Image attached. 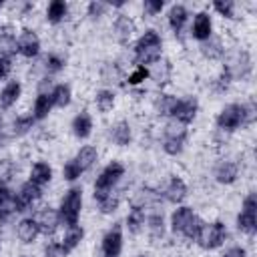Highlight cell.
Returning a JSON list of instances; mask_svg holds the SVG:
<instances>
[{"label":"cell","mask_w":257,"mask_h":257,"mask_svg":"<svg viewBox=\"0 0 257 257\" xmlns=\"http://www.w3.org/2000/svg\"><path fill=\"white\" fill-rule=\"evenodd\" d=\"M161 56H163V38H161V34L155 28L145 30L137 38L135 48H133V58H135L137 66H147L149 68V64L161 62Z\"/></svg>","instance_id":"obj_3"},{"label":"cell","mask_w":257,"mask_h":257,"mask_svg":"<svg viewBox=\"0 0 257 257\" xmlns=\"http://www.w3.org/2000/svg\"><path fill=\"white\" fill-rule=\"evenodd\" d=\"M40 48H42V44H40V38L34 30L24 28V30L18 32V36H16V54H20L24 58H36L40 54Z\"/></svg>","instance_id":"obj_10"},{"label":"cell","mask_w":257,"mask_h":257,"mask_svg":"<svg viewBox=\"0 0 257 257\" xmlns=\"http://www.w3.org/2000/svg\"><path fill=\"white\" fill-rule=\"evenodd\" d=\"M253 118H255V106L253 104L229 102L219 110L215 124L221 133H235L237 128L253 122Z\"/></svg>","instance_id":"obj_1"},{"label":"cell","mask_w":257,"mask_h":257,"mask_svg":"<svg viewBox=\"0 0 257 257\" xmlns=\"http://www.w3.org/2000/svg\"><path fill=\"white\" fill-rule=\"evenodd\" d=\"M213 177L219 185H233L239 179V163H235L233 159H223L215 165Z\"/></svg>","instance_id":"obj_14"},{"label":"cell","mask_w":257,"mask_h":257,"mask_svg":"<svg viewBox=\"0 0 257 257\" xmlns=\"http://www.w3.org/2000/svg\"><path fill=\"white\" fill-rule=\"evenodd\" d=\"M199 112V100L195 96H185V98H177L175 106H173V112H171V118L189 126L195 116Z\"/></svg>","instance_id":"obj_11"},{"label":"cell","mask_w":257,"mask_h":257,"mask_svg":"<svg viewBox=\"0 0 257 257\" xmlns=\"http://www.w3.org/2000/svg\"><path fill=\"white\" fill-rule=\"evenodd\" d=\"M231 82H233V76H231V72L223 66V70H221L219 76L215 78V90H217V92H225Z\"/></svg>","instance_id":"obj_44"},{"label":"cell","mask_w":257,"mask_h":257,"mask_svg":"<svg viewBox=\"0 0 257 257\" xmlns=\"http://www.w3.org/2000/svg\"><path fill=\"white\" fill-rule=\"evenodd\" d=\"M227 235L229 233H227V227L223 221H211V223H203L195 243L203 251H215L227 241Z\"/></svg>","instance_id":"obj_5"},{"label":"cell","mask_w":257,"mask_h":257,"mask_svg":"<svg viewBox=\"0 0 257 257\" xmlns=\"http://www.w3.org/2000/svg\"><path fill=\"white\" fill-rule=\"evenodd\" d=\"M187 137H189V131L185 124L177 122V120H169L163 128V151L171 157H177L183 153L185 149V143H187Z\"/></svg>","instance_id":"obj_6"},{"label":"cell","mask_w":257,"mask_h":257,"mask_svg":"<svg viewBox=\"0 0 257 257\" xmlns=\"http://www.w3.org/2000/svg\"><path fill=\"white\" fill-rule=\"evenodd\" d=\"M114 102H116V96H114V92H112L110 88H100V90L94 94V104H96V108H98L102 114L110 112V110L114 108Z\"/></svg>","instance_id":"obj_36"},{"label":"cell","mask_w":257,"mask_h":257,"mask_svg":"<svg viewBox=\"0 0 257 257\" xmlns=\"http://www.w3.org/2000/svg\"><path fill=\"white\" fill-rule=\"evenodd\" d=\"M56 211H58V217H60V225H64L66 229L78 225L80 211H82V189L80 187H70L64 193V197L60 201V207Z\"/></svg>","instance_id":"obj_4"},{"label":"cell","mask_w":257,"mask_h":257,"mask_svg":"<svg viewBox=\"0 0 257 257\" xmlns=\"http://www.w3.org/2000/svg\"><path fill=\"white\" fill-rule=\"evenodd\" d=\"M201 54H203L205 58H209V60H219V58H223V54H225V46H223L221 38L211 36L209 40L201 42Z\"/></svg>","instance_id":"obj_33"},{"label":"cell","mask_w":257,"mask_h":257,"mask_svg":"<svg viewBox=\"0 0 257 257\" xmlns=\"http://www.w3.org/2000/svg\"><path fill=\"white\" fill-rule=\"evenodd\" d=\"M137 32V22L128 14H118L112 22V34L118 44H126Z\"/></svg>","instance_id":"obj_13"},{"label":"cell","mask_w":257,"mask_h":257,"mask_svg":"<svg viewBox=\"0 0 257 257\" xmlns=\"http://www.w3.org/2000/svg\"><path fill=\"white\" fill-rule=\"evenodd\" d=\"M22 96V82L20 80H8L0 90V108L8 110L12 108Z\"/></svg>","instance_id":"obj_20"},{"label":"cell","mask_w":257,"mask_h":257,"mask_svg":"<svg viewBox=\"0 0 257 257\" xmlns=\"http://www.w3.org/2000/svg\"><path fill=\"white\" fill-rule=\"evenodd\" d=\"M50 94H52V102H54L56 108H66L70 104V100H72V88L66 82L54 84L50 88Z\"/></svg>","instance_id":"obj_31"},{"label":"cell","mask_w":257,"mask_h":257,"mask_svg":"<svg viewBox=\"0 0 257 257\" xmlns=\"http://www.w3.org/2000/svg\"><path fill=\"white\" fill-rule=\"evenodd\" d=\"M14 197H16L18 213H22V211H26L28 207H32L36 201H40V197H42V187H38V185L26 181V183H22V185L18 187V193H14Z\"/></svg>","instance_id":"obj_12"},{"label":"cell","mask_w":257,"mask_h":257,"mask_svg":"<svg viewBox=\"0 0 257 257\" xmlns=\"http://www.w3.org/2000/svg\"><path fill=\"white\" fill-rule=\"evenodd\" d=\"M42 257H68V253L60 243L50 241V243H46V247L42 251Z\"/></svg>","instance_id":"obj_45"},{"label":"cell","mask_w":257,"mask_h":257,"mask_svg":"<svg viewBox=\"0 0 257 257\" xmlns=\"http://www.w3.org/2000/svg\"><path fill=\"white\" fill-rule=\"evenodd\" d=\"M54 108V102H52V94L50 90H44V92H38L36 98H34V104H32V116L34 120H42L50 114V110Z\"/></svg>","instance_id":"obj_26"},{"label":"cell","mask_w":257,"mask_h":257,"mask_svg":"<svg viewBox=\"0 0 257 257\" xmlns=\"http://www.w3.org/2000/svg\"><path fill=\"white\" fill-rule=\"evenodd\" d=\"M70 128H72V135H74L76 139H80V141L88 139V137L92 135V128H94L92 116H90L86 110H80V112H78V114L72 118Z\"/></svg>","instance_id":"obj_22"},{"label":"cell","mask_w":257,"mask_h":257,"mask_svg":"<svg viewBox=\"0 0 257 257\" xmlns=\"http://www.w3.org/2000/svg\"><path fill=\"white\" fill-rule=\"evenodd\" d=\"M187 195H189L187 183H185L181 177H177V175H173V177L169 179L167 187L163 189V197H165L169 203H173V205H181V203L187 199Z\"/></svg>","instance_id":"obj_18"},{"label":"cell","mask_w":257,"mask_h":257,"mask_svg":"<svg viewBox=\"0 0 257 257\" xmlns=\"http://www.w3.org/2000/svg\"><path fill=\"white\" fill-rule=\"evenodd\" d=\"M34 122H36V120H34L32 114H20V116H16V118L12 120V124H10L12 135H14V137H24V135H28V133L32 131Z\"/></svg>","instance_id":"obj_37"},{"label":"cell","mask_w":257,"mask_h":257,"mask_svg":"<svg viewBox=\"0 0 257 257\" xmlns=\"http://www.w3.org/2000/svg\"><path fill=\"white\" fill-rule=\"evenodd\" d=\"M72 161L78 165V169L84 173V171H88L96 161H98V151H96V147H92V145H84V147H80L78 151H76V155L72 157Z\"/></svg>","instance_id":"obj_30"},{"label":"cell","mask_w":257,"mask_h":257,"mask_svg":"<svg viewBox=\"0 0 257 257\" xmlns=\"http://www.w3.org/2000/svg\"><path fill=\"white\" fill-rule=\"evenodd\" d=\"M149 76H151V70H149L147 66H135V70L126 76V84H128V86H139V84H143Z\"/></svg>","instance_id":"obj_41"},{"label":"cell","mask_w":257,"mask_h":257,"mask_svg":"<svg viewBox=\"0 0 257 257\" xmlns=\"http://www.w3.org/2000/svg\"><path fill=\"white\" fill-rule=\"evenodd\" d=\"M82 239H84V229H82L80 225H74V227H68V229H66V233H64V237H62L60 245L66 249V253H70V251H74V249L82 243Z\"/></svg>","instance_id":"obj_34"},{"label":"cell","mask_w":257,"mask_h":257,"mask_svg":"<svg viewBox=\"0 0 257 257\" xmlns=\"http://www.w3.org/2000/svg\"><path fill=\"white\" fill-rule=\"evenodd\" d=\"M203 219L193 211V207L187 205H179L169 219V227L175 235H179L181 239H185L187 243H195L201 227H203Z\"/></svg>","instance_id":"obj_2"},{"label":"cell","mask_w":257,"mask_h":257,"mask_svg":"<svg viewBox=\"0 0 257 257\" xmlns=\"http://www.w3.org/2000/svg\"><path fill=\"white\" fill-rule=\"evenodd\" d=\"M124 173H126V169H124V165L120 161H110L98 173V177L94 181V193H108V191H112L120 183Z\"/></svg>","instance_id":"obj_8"},{"label":"cell","mask_w":257,"mask_h":257,"mask_svg":"<svg viewBox=\"0 0 257 257\" xmlns=\"http://www.w3.org/2000/svg\"><path fill=\"white\" fill-rule=\"evenodd\" d=\"M122 243H124L122 227H120V223H114V225L102 235V241H100V255H102V257H120V253H122Z\"/></svg>","instance_id":"obj_9"},{"label":"cell","mask_w":257,"mask_h":257,"mask_svg":"<svg viewBox=\"0 0 257 257\" xmlns=\"http://www.w3.org/2000/svg\"><path fill=\"white\" fill-rule=\"evenodd\" d=\"M235 2L233 0H215L213 2V10L219 12V16L223 18H235Z\"/></svg>","instance_id":"obj_40"},{"label":"cell","mask_w":257,"mask_h":257,"mask_svg":"<svg viewBox=\"0 0 257 257\" xmlns=\"http://www.w3.org/2000/svg\"><path fill=\"white\" fill-rule=\"evenodd\" d=\"M187 20H189V12H187V8H185L183 4H173V6L169 8V12H167V22H169V26H171V30H173L175 34H181V32H183Z\"/></svg>","instance_id":"obj_25"},{"label":"cell","mask_w":257,"mask_h":257,"mask_svg":"<svg viewBox=\"0 0 257 257\" xmlns=\"http://www.w3.org/2000/svg\"><path fill=\"white\" fill-rule=\"evenodd\" d=\"M145 227H147V231H149V239H151V243H159V241L165 239V231H167V227H165V217H163V213L155 211V213L147 215V223H145Z\"/></svg>","instance_id":"obj_23"},{"label":"cell","mask_w":257,"mask_h":257,"mask_svg":"<svg viewBox=\"0 0 257 257\" xmlns=\"http://www.w3.org/2000/svg\"><path fill=\"white\" fill-rule=\"evenodd\" d=\"M12 70V58L0 56V80H4Z\"/></svg>","instance_id":"obj_49"},{"label":"cell","mask_w":257,"mask_h":257,"mask_svg":"<svg viewBox=\"0 0 257 257\" xmlns=\"http://www.w3.org/2000/svg\"><path fill=\"white\" fill-rule=\"evenodd\" d=\"M110 8V4H106V2H100V0H92L88 6H86V16H90L92 20L94 18H100V16H104V12Z\"/></svg>","instance_id":"obj_43"},{"label":"cell","mask_w":257,"mask_h":257,"mask_svg":"<svg viewBox=\"0 0 257 257\" xmlns=\"http://www.w3.org/2000/svg\"><path fill=\"white\" fill-rule=\"evenodd\" d=\"M108 137L110 141L116 145V147H128L131 141H133V128L126 120H116L110 131H108Z\"/></svg>","instance_id":"obj_24"},{"label":"cell","mask_w":257,"mask_h":257,"mask_svg":"<svg viewBox=\"0 0 257 257\" xmlns=\"http://www.w3.org/2000/svg\"><path fill=\"white\" fill-rule=\"evenodd\" d=\"M223 66L231 72L233 80H237V78H245V76L251 72V56H249L247 50H237L235 56H233L229 62H225Z\"/></svg>","instance_id":"obj_16"},{"label":"cell","mask_w":257,"mask_h":257,"mask_svg":"<svg viewBox=\"0 0 257 257\" xmlns=\"http://www.w3.org/2000/svg\"><path fill=\"white\" fill-rule=\"evenodd\" d=\"M80 175H82V171L78 169V165H76L72 159L64 163V167H62V179H64V181H68V183H74V181H76Z\"/></svg>","instance_id":"obj_42"},{"label":"cell","mask_w":257,"mask_h":257,"mask_svg":"<svg viewBox=\"0 0 257 257\" xmlns=\"http://www.w3.org/2000/svg\"><path fill=\"white\" fill-rule=\"evenodd\" d=\"M235 225L243 235H255L257 231V195L255 193L245 195L241 203V211L235 219Z\"/></svg>","instance_id":"obj_7"},{"label":"cell","mask_w":257,"mask_h":257,"mask_svg":"<svg viewBox=\"0 0 257 257\" xmlns=\"http://www.w3.org/2000/svg\"><path fill=\"white\" fill-rule=\"evenodd\" d=\"M191 36L199 42H205L213 36V20H211L209 12L201 10V12L195 14L193 24H191Z\"/></svg>","instance_id":"obj_15"},{"label":"cell","mask_w":257,"mask_h":257,"mask_svg":"<svg viewBox=\"0 0 257 257\" xmlns=\"http://www.w3.org/2000/svg\"><path fill=\"white\" fill-rule=\"evenodd\" d=\"M28 181L38 185V187H44L52 181V167L44 161H36L32 167H30V173H28Z\"/></svg>","instance_id":"obj_27"},{"label":"cell","mask_w":257,"mask_h":257,"mask_svg":"<svg viewBox=\"0 0 257 257\" xmlns=\"http://www.w3.org/2000/svg\"><path fill=\"white\" fill-rule=\"evenodd\" d=\"M120 78V72L116 68V64H106L102 68V82H116Z\"/></svg>","instance_id":"obj_47"},{"label":"cell","mask_w":257,"mask_h":257,"mask_svg":"<svg viewBox=\"0 0 257 257\" xmlns=\"http://www.w3.org/2000/svg\"><path fill=\"white\" fill-rule=\"evenodd\" d=\"M126 229L131 235H139L143 229H145V223H147V213H145V207H139V205H133L131 211L126 213Z\"/></svg>","instance_id":"obj_28"},{"label":"cell","mask_w":257,"mask_h":257,"mask_svg":"<svg viewBox=\"0 0 257 257\" xmlns=\"http://www.w3.org/2000/svg\"><path fill=\"white\" fill-rule=\"evenodd\" d=\"M163 8H165V2L163 0H145L143 2V12L147 16H157V14H161Z\"/></svg>","instance_id":"obj_46"},{"label":"cell","mask_w":257,"mask_h":257,"mask_svg":"<svg viewBox=\"0 0 257 257\" xmlns=\"http://www.w3.org/2000/svg\"><path fill=\"white\" fill-rule=\"evenodd\" d=\"M14 213H18L16 197H14L12 189L4 181H0V223L8 221Z\"/></svg>","instance_id":"obj_19"},{"label":"cell","mask_w":257,"mask_h":257,"mask_svg":"<svg viewBox=\"0 0 257 257\" xmlns=\"http://www.w3.org/2000/svg\"><path fill=\"white\" fill-rule=\"evenodd\" d=\"M34 219H36V223H38L40 233H42V235H46V237L54 235V233L58 231V227H60L58 211H56V209H52V207H44V209H40V211H38V215H36Z\"/></svg>","instance_id":"obj_17"},{"label":"cell","mask_w":257,"mask_h":257,"mask_svg":"<svg viewBox=\"0 0 257 257\" xmlns=\"http://www.w3.org/2000/svg\"><path fill=\"white\" fill-rule=\"evenodd\" d=\"M64 66H66V60H64L60 54H56V52L46 54V58H44V68H46L48 74H56V72L64 70Z\"/></svg>","instance_id":"obj_39"},{"label":"cell","mask_w":257,"mask_h":257,"mask_svg":"<svg viewBox=\"0 0 257 257\" xmlns=\"http://www.w3.org/2000/svg\"><path fill=\"white\" fill-rule=\"evenodd\" d=\"M135 257H151V255H147V253H139V255H135Z\"/></svg>","instance_id":"obj_51"},{"label":"cell","mask_w":257,"mask_h":257,"mask_svg":"<svg viewBox=\"0 0 257 257\" xmlns=\"http://www.w3.org/2000/svg\"><path fill=\"white\" fill-rule=\"evenodd\" d=\"M2 135H4V118L0 116V137H2Z\"/></svg>","instance_id":"obj_50"},{"label":"cell","mask_w":257,"mask_h":257,"mask_svg":"<svg viewBox=\"0 0 257 257\" xmlns=\"http://www.w3.org/2000/svg\"><path fill=\"white\" fill-rule=\"evenodd\" d=\"M171 72H173V66H171V62H167V60H163V62H157L155 64V68L151 70V76L149 78H153L157 84H167L169 80H171Z\"/></svg>","instance_id":"obj_38"},{"label":"cell","mask_w":257,"mask_h":257,"mask_svg":"<svg viewBox=\"0 0 257 257\" xmlns=\"http://www.w3.org/2000/svg\"><path fill=\"white\" fill-rule=\"evenodd\" d=\"M175 102H177V96L167 94V92H161V94L155 96L153 106H155V112H157L159 116H167V118H171V112H173Z\"/></svg>","instance_id":"obj_35"},{"label":"cell","mask_w":257,"mask_h":257,"mask_svg":"<svg viewBox=\"0 0 257 257\" xmlns=\"http://www.w3.org/2000/svg\"><path fill=\"white\" fill-rule=\"evenodd\" d=\"M92 197H94L96 207H98V211H100L102 215L114 213V211L118 209V205H120V197H118V193H114V191H108V193H92Z\"/></svg>","instance_id":"obj_29"},{"label":"cell","mask_w":257,"mask_h":257,"mask_svg":"<svg viewBox=\"0 0 257 257\" xmlns=\"http://www.w3.org/2000/svg\"><path fill=\"white\" fill-rule=\"evenodd\" d=\"M2 8H4V2H2V0H0V10H2Z\"/></svg>","instance_id":"obj_52"},{"label":"cell","mask_w":257,"mask_h":257,"mask_svg":"<svg viewBox=\"0 0 257 257\" xmlns=\"http://www.w3.org/2000/svg\"><path fill=\"white\" fill-rule=\"evenodd\" d=\"M68 16V4L64 0H52L46 6V20L50 24H60Z\"/></svg>","instance_id":"obj_32"},{"label":"cell","mask_w":257,"mask_h":257,"mask_svg":"<svg viewBox=\"0 0 257 257\" xmlns=\"http://www.w3.org/2000/svg\"><path fill=\"white\" fill-rule=\"evenodd\" d=\"M221 257H247V249L241 245H233L221 253Z\"/></svg>","instance_id":"obj_48"},{"label":"cell","mask_w":257,"mask_h":257,"mask_svg":"<svg viewBox=\"0 0 257 257\" xmlns=\"http://www.w3.org/2000/svg\"><path fill=\"white\" fill-rule=\"evenodd\" d=\"M40 235V229H38V223L34 217H24L18 221L16 225V237L20 239V243L24 245H30L36 241V237Z\"/></svg>","instance_id":"obj_21"}]
</instances>
